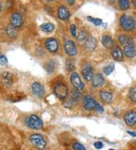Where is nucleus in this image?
<instances>
[{
    "mask_svg": "<svg viewBox=\"0 0 136 150\" xmlns=\"http://www.w3.org/2000/svg\"><path fill=\"white\" fill-rule=\"evenodd\" d=\"M24 124L27 127L33 130H39L44 126L43 121L39 116L36 115H30L24 120Z\"/></svg>",
    "mask_w": 136,
    "mask_h": 150,
    "instance_id": "f257e3e1",
    "label": "nucleus"
},
{
    "mask_svg": "<svg viewBox=\"0 0 136 150\" xmlns=\"http://www.w3.org/2000/svg\"><path fill=\"white\" fill-rule=\"evenodd\" d=\"M120 24L125 31H132L136 26L135 20L129 15H123L120 18Z\"/></svg>",
    "mask_w": 136,
    "mask_h": 150,
    "instance_id": "f03ea898",
    "label": "nucleus"
},
{
    "mask_svg": "<svg viewBox=\"0 0 136 150\" xmlns=\"http://www.w3.org/2000/svg\"><path fill=\"white\" fill-rule=\"evenodd\" d=\"M54 93L58 99L61 100H65L69 93V90L67 84L62 82L55 83L54 86Z\"/></svg>",
    "mask_w": 136,
    "mask_h": 150,
    "instance_id": "7ed1b4c3",
    "label": "nucleus"
},
{
    "mask_svg": "<svg viewBox=\"0 0 136 150\" xmlns=\"http://www.w3.org/2000/svg\"><path fill=\"white\" fill-rule=\"evenodd\" d=\"M30 141L33 146L39 150H42L46 146V142L41 134H34L30 137Z\"/></svg>",
    "mask_w": 136,
    "mask_h": 150,
    "instance_id": "20e7f679",
    "label": "nucleus"
},
{
    "mask_svg": "<svg viewBox=\"0 0 136 150\" xmlns=\"http://www.w3.org/2000/svg\"><path fill=\"white\" fill-rule=\"evenodd\" d=\"M45 49L51 53H57L59 50V43L55 38H48L45 41Z\"/></svg>",
    "mask_w": 136,
    "mask_h": 150,
    "instance_id": "39448f33",
    "label": "nucleus"
},
{
    "mask_svg": "<svg viewBox=\"0 0 136 150\" xmlns=\"http://www.w3.org/2000/svg\"><path fill=\"white\" fill-rule=\"evenodd\" d=\"M70 82L72 83V85L73 86V87L77 90H82L85 87V85H84L83 82L82 81L81 78H80V75L76 72H73L71 74L70 77Z\"/></svg>",
    "mask_w": 136,
    "mask_h": 150,
    "instance_id": "423d86ee",
    "label": "nucleus"
},
{
    "mask_svg": "<svg viewBox=\"0 0 136 150\" xmlns=\"http://www.w3.org/2000/svg\"><path fill=\"white\" fill-rule=\"evenodd\" d=\"M63 50L70 57L75 56L78 52L76 44L72 40H67L63 43Z\"/></svg>",
    "mask_w": 136,
    "mask_h": 150,
    "instance_id": "0eeeda50",
    "label": "nucleus"
},
{
    "mask_svg": "<svg viewBox=\"0 0 136 150\" xmlns=\"http://www.w3.org/2000/svg\"><path fill=\"white\" fill-rule=\"evenodd\" d=\"M97 102L95 101V99L92 97L91 96H85L83 99V108L84 109L86 110V111H92L94 110L95 106L97 105Z\"/></svg>",
    "mask_w": 136,
    "mask_h": 150,
    "instance_id": "6e6552de",
    "label": "nucleus"
},
{
    "mask_svg": "<svg viewBox=\"0 0 136 150\" xmlns=\"http://www.w3.org/2000/svg\"><path fill=\"white\" fill-rule=\"evenodd\" d=\"M31 90L32 93L39 98H42L45 95V89L40 83L34 82L31 85Z\"/></svg>",
    "mask_w": 136,
    "mask_h": 150,
    "instance_id": "1a4fd4ad",
    "label": "nucleus"
},
{
    "mask_svg": "<svg viewBox=\"0 0 136 150\" xmlns=\"http://www.w3.org/2000/svg\"><path fill=\"white\" fill-rule=\"evenodd\" d=\"M1 77H2V81L3 83L4 86L8 88L11 87L13 83H14V82H15L14 75L10 73V72H3L1 74Z\"/></svg>",
    "mask_w": 136,
    "mask_h": 150,
    "instance_id": "9d476101",
    "label": "nucleus"
},
{
    "mask_svg": "<svg viewBox=\"0 0 136 150\" xmlns=\"http://www.w3.org/2000/svg\"><path fill=\"white\" fill-rule=\"evenodd\" d=\"M10 24L15 28H19L23 25V18L20 13H13L10 18Z\"/></svg>",
    "mask_w": 136,
    "mask_h": 150,
    "instance_id": "9b49d317",
    "label": "nucleus"
},
{
    "mask_svg": "<svg viewBox=\"0 0 136 150\" xmlns=\"http://www.w3.org/2000/svg\"><path fill=\"white\" fill-rule=\"evenodd\" d=\"M124 121L127 126H134L136 124V112L135 111H129L126 112L124 115Z\"/></svg>",
    "mask_w": 136,
    "mask_h": 150,
    "instance_id": "f8f14e48",
    "label": "nucleus"
},
{
    "mask_svg": "<svg viewBox=\"0 0 136 150\" xmlns=\"http://www.w3.org/2000/svg\"><path fill=\"white\" fill-rule=\"evenodd\" d=\"M82 74L86 81H92L94 76L93 68L90 64H85L82 69Z\"/></svg>",
    "mask_w": 136,
    "mask_h": 150,
    "instance_id": "ddd939ff",
    "label": "nucleus"
},
{
    "mask_svg": "<svg viewBox=\"0 0 136 150\" xmlns=\"http://www.w3.org/2000/svg\"><path fill=\"white\" fill-rule=\"evenodd\" d=\"M104 83H105V79L101 74L97 73L94 74L92 80V84L93 87H101L104 84Z\"/></svg>",
    "mask_w": 136,
    "mask_h": 150,
    "instance_id": "4468645a",
    "label": "nucleus"
},
{
    "mask_svg": "<svg viewBox=\"0 0 136 150\" xmlns=\"http://www.w3.org/2000/svg\"><path fill=\"white\" fill-rule=\"evenodd\" d=\"M58 17L61 21H67L70 18V13L65 6H60L58 10Z\"/></svg>",
    "mask_w": 136,
    "mask_h": 150,
    "instance_id": "2eb2a0df",
    "label": "nucleus"
},
{
    "mask_svg": "<svg viewBox=\"0 0 136 150\" xmlns=\"http://www.w3.org/2000/svg\"><path fill=\"white\" fill-rule=\"evenodd\" d=\"M123 53L129 59H132V58L135 57L136 50L134 46V43L129 44V45L124 46Z\"/></svg>",
    "mask_w": 136,
    "mask_h": 150,
    "instance_id": "dca6fc26",
    "label": "nucleus"
},
{
    "mask_svg": "<svg viewBox=\"0 0 136 150\" xmlns=\"http://www.w3.org/2000/svg\"><path fill=\"white\" fill-rule=\"evenodd\" d=\"M111 55H112L113 59H114L115 61H117V62L123 61L124 58L123 52L122 51L120 47L113 48L111 50Z\"/></svg>",
    "mask_w": 136,
    "mask_h": 150,
    "instance_id": "f3484780",
    "label": "nucleus"
},
{
    "mask_svg": "<svg viewBox=\"0 0 136 150\" xmlns=\"http://www.w3.org/2000/svg\"><path fill=\"white\" fill-rule=\"evenodd\" d=\"M97 46V41L96 40L92 37H88V39L85 42V50L88 51H94Z\"/></svg>",
    "mask_w": 136,
    "mask_h": 150,
    "instance_id": "a211bd4d",
    "label": "nucleus"
},
{
    "mask_svg": "<svg viewBox=\"0 0 136 150\" xmlns=\"http://www.w3.org/2000/svg\"><path fill=\"white\" fill-rule=\"evenodd\" d=\"M101 42L103 46L107 49H111L114 46V40L109 35H104L101 38Z\"/></svg>",
    "mask_w": 136,
    "mask_h": 150,
    "instance_id": "6ab92c4d",
    "label": "nucleus"
},
{
    "mask_svg": "<svg viewBox=\"0 0 136 150\" xmlns=\"http://www.w3.org/2000/svg\"><path fill=\"white\" fill-rule=\"evenodd\" d=\"M99 96L101 98L102 101H103L104 103H111L113 101V94L110 92L107 91H101L99 93Z\"/></svg>",
    "mask_w": 136,
    "mask_h": 150,
    "instance_id": "aec40b11",
    "label": "nucleus"
},
{
    "mask_svg": "<svg viewBox=\"0 0 136 150\" xmlns=\"http://www.w3.org/2000/svg\"><path fill=\"white\" fill-rule=\"evenodd\" d=\"M118 41H119L120 45L124 46H127V45H129V44L134 43L132 39L130 38V37H128V36H125V35H120V36L118 37Z\"/></svg>",
    "mask_w": 136,
    "mask_h": 150,
    "instance_id": "412c9836",
    "label": "nucleus"
},
{
    "mask_svg": "<svg viewBox=\"0 0 136 150\" xmlns=\"http://www.w3.org/2000/svg\"><path fill=\"white\" fill-rule=\"evenodd\" d=\"M6 34H7V36L8 38H10V39L16 38L17 34H18V32H17V30H16V28H14L12 25L9 24L7 28H6Z\"/></svg>",
    "mask_w": 136,
    "mask_h": 150,
    "instance_id": "4be33fe9",
    "label": "nucleus"
},
{
    "mask_svg": "<svg viewBox=\"0 0 136 150\" xmlns=\"http://www.w3.org/2000/svg\"><path fill=\"white\" fill-rule=\"evenodd\" d=\"M40 29L45 33H51L54 30V25L51 23H44L40 25Z\"/></svg>",
    "mask_w": 136,
    "mask_h": 150,
    "instance_id": "5701e85b",
    "label": "nucleus"
},
{
    "mask_svg": "<svg viewBox=\"0 0 136 150\" xmlns=\"http://www.w3.org/2000/svg\"><path fill=\"white\" fill-rule=\"evenodd\" d=\"M82 98V95L80 93V90H73L72 91V93H71L70 96V101L72 103H78L79 101Z\"/></svg>",
    "mask_w": 136,
    "mask_h": 150,
    "instance_id": "b1692460",
    "label": "nucleus"
},
{
    "mask_svg": "<svg viewBox=\"0 0 136 150\" xmlns=\"http://www.w3.org/2000/svg\"><path fill=\"white\" fill-rule=\"evenodd\" d=\"M119 7L122 11H126L130 7V2L129 0H118Z\"/></svg>",
    "mask_w": 136,
    "mask_h": 150,
    "instance_id": "393cba45",
    "label": "nucleus"
},
{
    "mask_svg": "<svg viewBox=\"0 0 136 150\" xmlns=\"http://www.w3.org/2000/svg\"><path fill=\"white\" fill-rule=\"evenodd\" d=\"M44 68L45 69V71L48 72V73H52L54 71V68H55V64L53 61H49L48 62L45 63V66H44Z\"/></svg>",
    "mask_w": 136,
    "mask_h": 150,
    "instance_id": "a878e982",
    "label": "nucleus"
},
{
    "mask_svg": "<svg viewBox=\"0 0 136 150\" xmlns=\"http://www.w3.org/2000/svg\"><path fill=\"white\" fill-rule=\"evenodd\" d=\"M65 68L67 71H74L75 68H76L74 62L71 60V59H67L65 62Z\"/></svg>",
    "mask_w": 136,
    "mask_h": 150,
    "instance_id": "bb28decb",
    "label": "nucleus"
},
{
    "mask_svg": "<svg viewBox=\"0 0 136 150\" xmlns=\"http://www.w3.org/2000/svg\"><path fill=\"white\" fill-rule=\"evenodd\" d=\"M76 39L79 42H84V41L85 42V40L88 39L87 33L84 30H80L78 34L76 35Z\"/></svg>",
    "mask_w": 136,
    "mask_h": 150,
    "instance_id": "cd10ccee",
    "label": "nucleus"
},
{
    "mask_svg": "<svg viewBox=\"0 0 136 150\" xmlns=\"http://www.w3.org/2000/svg\"><path fill=\"white\" fill-rule=\"evenodd\" d=\"M114 70V64L113 63H111L108 65H106L105 67L103 68V72L105 75H110Z\"/></svg>",
    "mask_w": 136,
    "mask_h": 150,
    "instance_id": "c85d7f7f",
    "label": "nucleus"
},
{
    "mask_svg": "<svg viewBox=\"0 0 136 150\" xmlns=\"http://www.w3.org/2000/svg\"><path fill=\"white\" fill-rule=\"evenodd\" d=\"M129 97L131 101L136 103V86L130 88L129 92Z\"/></svg>",
    "mask_w": 136,
    "mask_h": 150,
    "instance_id": "c756f323",
    "label": "nucleus"
},
{
    "mask_svg": "<svg viewBox=\"0 0 136 150\" xmlns=\"http://www.w3.org/2000/svg\"><path fill=\"white\" fill-rule=\"evenodd\" d=\"M87 19L89 21H90L91 23H92V24L95 26L101 25L102 23H103V21H102L101 19L94 18H93V17H91V16H88Z\"/></svg>",
    "mask_w": 136,
    "mask_h": 150,
    "instance_id": "7c9ffc66",
    "label": "nucleus"
},
{
    "mask_svg": "<svg viewBox=\"0 0 136 150\" xmlns=\"http://www.w3.org/2000/svg\"><path fill=\"white\" fill-rule=\"evenodd\" d=\"M72 147L73 150H86L83 145L78 143V142H75V143H73Z\"/></svg>",
    "mask_w": 136,
    "mask_h": 150,
    "instance_id": "2f4dec72",
    "label": "nucleus"
},
{
    "mask_svg": "<svg viewBox=\"0 0 136 150\" xmlns=\"http://www.w3.org/2000/svg\"><path fill=\"white\" fill-rule=\"evenodd\" d=\"M8 64V59L6 55H0V65H6Z\"/></svg>",
    "mask_w": 136,
    "mask_h": 150,
    "instance_id": "473e14b6",
    "label": "nucleus"
},
{
    "mask_svg": "<svg viewBox=\"0 0 136 150\" xmlns=\"http://www.w3.org/2000/svg\"><path fill=\"white\" fill-rule=\"evenodd\" d=\"M70 30L73 37H76V28L75 24H71L70 27Z\"/></svg>",
    "mask_w": 136,
    "mask_h": 150,
    "instance_id": "72a5a7b5",
    "label": "nucleus"
},
{
    "mask_svg": "<svg viewBox=\"0 0 136 150\" xmlns=\"http://www.w3.org/2000/svg\"><path fill=\"white\" fill-rule=\"evenodd\" d=\"M94 111L98 113H104V109L103 107L99 104V103H97L96 106H95V108H94Z\"/></svg>",
    "mask_w": 136,
    "mask_h": 150,
    "instance_id": "f704fd0d",
    "label": "nucleus"
},
{
    "mask_svg": "<svg viewBox=\"0 0 136 150\" xmlns=\"http://www.w3.org/2000/svg\"><path fill=\"white\" fill-rule=\"evenodd\" d=\"M94 148H96L97 149H100L103 148L104 145L101 142H100V141H97V142H95V143H94Z\"/></svg>",
    "mask_w": 136,
    "mask_h": 150,
    "instance_id": "c9c22d12",
    "label": "nucleus"
},
{
    "mask_svg": "<svg viewBox=\"0 0 136 150\" xmlns=\"http://www.w3.org/2000/svg\"><path fill=\"white\" fill-rule=\"evenodd\" d=\"M67 2L69 6H73L75 4V0H67Z\"/></svg>",
    "mask_w": 136,
    "mask_h": 150,
    "instance_id": "e433bc0d",
    "label": "nucleus"
},
{
    "mask_svg": "<svg viewBox=\"0 0 136 150\" xmlns=\"http://www.w3.org/2000/svg\"><path fill=\"white\" fill-rule=\"evenodd\" d=\"M127 133H128V134H129L130 136H132V137H136V132L128 131Z\"/></svg>",
    "mask_w": 136,
    "mask_h": 150,
    "instance_id": "4c0bfd02",
    "label": "nucleus"
},
{
    "mask_svg": "<svg viewBox=\"0 0 136 150\" xmlns=\"http://www.w3.org/2000/svg\"><path fill=\"white\" fill-rule=\"evenodd\" d=\"M132 2L133 6H134V7L136 8V0H132Z\"/></svg>",
    "mask_w": 136,
    "mask_h": 150,
    "instance_id": "58836bf2",
    "label": "nucleus"
},
{
    "mask_svg": "<svg viewBox=\"0 0 136 150\" xmlns=\"http://www.w3.org/2000/svg\"><path fill=\"white\" fill-rule=\"evenodd\" d=\"M108 1H109V2H110V3H111V4L114 3V2H115V0H108Z\"/></svg>",
    "mask_w": 136,
    "mask_h": 150,
    "instance_id": "ea45409f",
    "label": "nucleus"
},
{
    "mask_svg": "<svg viewBox=\"0 0 136 150\" xmlns=\"http://www.w3.org/2000/svg\"><path fill=\"white\" fill-rule=\"evenodd\" d=\"M2 4H1V2H0V12H1V11H2Z\"/></svg>",
    "mask_w": 136,
    "mask_h": 150,
    "instance_id": "a19ab883",
    "label": "nucleus"
},
{
    "mask_svg": "<svg viewBox=\"0 0 136 150\" xmlns=\"http://www.w3.org/2000/svg\"><path fill=\"white\" fill-rule=\"evenodd\" d=\"M47 1H49V2H52V1H54V0H47Z\"/></svg>",
    "mask_w": 136,
    "mask_h": 150,
    "instance_id": "79ce46f5",
    "label": "nucleus"
},
{
    "mask_svg": "<svg viewBox=\"0 0 136 150\" xmlns=\"http://www.w3.org/2000/svg\"><path fill=\"white\" fill-rule=\"evenodd\" d=\"M109 150H114V149H109Z\"/></svg>",
    "mask_w": 136,
    "mask_h": 150,
    "instance_id": "37998d69",
    "label": "nucleus"
}]
</instances>
